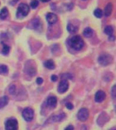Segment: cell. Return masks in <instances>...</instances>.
Returning a JSON list of instances; mask_svg holds the SVG:
<instances>
[{"label": "cell", "mask_w": 116, "mask_h": 130, "mask_svg": "<svg viewBox=\"0 0 116 130\" xmlns=\"http://www.w3.org/2000/svg\"><path fill=\"white\" fill-rule=\"evenodd\" d=\"M6 130H17L18 129V121L14 118H11L6 121L5 124Z\"/></svg>", "instance_id": "5"}, {"label": "cell", "mask_w": 116, "mask_h": 130, "mask_svg": "<svg viewBox=\"0 0 116 130\" xmlns=\"http://www.w3.org/2000/svg\"><path fill=\"white\" fill-rule=\"evenodd\" d=\"M57 79H58V77H57L56 75H52V76H51V80H52L53 82H55V81H56Z\"/></svg>", "instance_id": "29"}, {"label": "cell", "mask_w": 116, "mask_h": 130, "mask_svg": "<svg viewBox=\"0 0 116 130\" xmlns=\"http://www.w3.org/2000/svg\"><path fill=\"white\" fill-rule=\"evenodd\" d=\"M38 5H39V2L37 1V0H33L32 2L31 3V7L33 9L36 8L38 6Z\"/></svg>", "instance_id": "25"}, {"label": "cell", "mask_w": 116, "mask_h": 130, "mask_svg": "<svg viewBox=\"0 0 116 130\" xmlns=\"http://www.w3.org/2000/svg\"><path fill=\"white\" fill-rule=\"evenodd\" d=\"M25 71L27 74L30 76H34L36 74V68L35 65L33 63L32 61H29L26 63L25 67Z\"/></svg>", "instance_id": "4"}, {"label": "cell", "mask_w": 116, "mask_h": 130, "mask_svg": "<svg viewBox=\"0 0 116 130\" xmlns=\"http://www.w3.org/2000/svg\"><path fill=\"white\" fill-rule=\"evenodd\" d=\"M65 117V115L64 113H63V114H60V115H58L53 116L48 120V123H54V122L61 121Z\"/></svg>", "instance_id": "12"}, {"label": "cell", "mask_w": 116, "mask_h": 130, "mask_svg": "<svg viewBox=\"0 0 116 130\" xmlns=\"http://www.w3.org/2000/svg\"><path fill=\"white\" fill-rule=\"evenodd\" d=\"M8 72V68L6 65L0 64V74H6Z\"/></svg>", "instance_id": "20"}, {"label": "cell", "mask_w": 116, "mask_h": 130, "mask_svg": "<svg viewBox=\"0 0 116 130\" xmlns=\"http://www.w3.org/2000/svg\"><path fill=\"white\" fill-rule=\"evenodd\" d=\"M31 25H32V27L33 28H37L39 27L40 25V21L38 19H34L33 21H31Z\"/></svg>", "instance_id": "23"}, {"label": "cell", "mask_w": 116, "mask_h": 130, "mask_svg": "<svg viewBox=\"0 0 116 130\" xmlns=\"http://www.w3.org/2000/svg\"><path fill=\"white\" fill-rule=\"evenodd\" d=\"M66 107L67 108V109H69V110H72V109L73 108V105L70 102H68L66 104Z\"/></svg>", "instance_id": "27"}, {"label": "cell", "mask_w": 116, "mask_h": 130, "mask_svg": "<svg viewBox=\"0 0 116 130\" xmlns=\"http://www.w3.org/2000/svg\"><path fill=\"white\" fill-rule=\"evenodd\" d=\"M46 20L50 25H54V24L56 23L58 18H57V16L55 14L50 12L48 13V14H47Z\"/></svg>", "instance_id": "9"}, {"label": "cell", "mask_w": 116, "mask_h": 130, "mask_svg": "<svg viewBox=\"0 0 116 130\" xmlns=\"http://www.w3.org/2000/svg\"><path fill=\"white\" fill-rule=\"evenodd\" d=\"M84 36L85 37H86V38H90L92 36L93 34V31L92 29L90 27H87L86 28L84 31Z\"/></svg>", "instance_id": "18"}, {"label": "cell", "mask_w": 116, "mask_h": 130, "mask_svg": "<svg viewBox=\"0 0 116 130\" xmlns=\"http://www.w3.org/2000/svg\"><path fill=\"white\" fill-rule=\"evenodd\" d=\"M44 66L49 70H54L55 68L54 62L53 61V60L52 59L47 60L46 61L44 62Z\"/></svg>", "instance_id": "14"}, {"label": "cell", "mask_w": 116, "mask_h": 130, "mask_svg": "<svg viewBox=\"0 0 116 130\" xmlns=\"http://www.w3.org/2000/svg\"><path fill=\"white\" fill-rule=\"evenodd\" d=\"M9 92L11 95H14L16 93V86L14 85H12L9 87Z\"/></svg>", "instance_id": "24"}, {"label": "cell", "mask_w": 116, "mask_h": 130, "mask_svg": "<svg viewBox=\"0 0 116 130\" xmlns=\"http://www.w3.org/2000/svg\"><path fill=\"white\" fill-rule=\"evenodd\" d=\"M9 102V98L8 96H4L0 98V109L6 106Z\"/></svg>", "instance_id": "15"}, {"label": "cell", "mask_w": 116, "mask_h": 130, "mask_svg": "<svg viewBox=\"0 0 116 130\" xmlns=\"http://www.w3.org/2000/svg\"><path fill=\"white\" fill-rule=\"evenodd\" d=\"M88 117L89 112L86 108H81L78 113V118L81 121H86Z\"/></svg>", "instance_id": "7"}, {"label": "cell", "mask_w": 116, "mask_h": 130, "mask_svg": "<svg viewBox=\"0 0 116 130\" xmlns=\"http://www.w3.org/2000/svg\"><path fill=\"white\" fill-rule=\"evenodd\" d=\"M23 117L26 121H31L34 117V111L30 108H27L23 111Z\"/></svg>", "instance_id": "6"}, {"label": "cell", "mask_w": 116, "mask_h": 130, "mask_svg": "<svg viewBox=\"0 0 116 130\" xmlns=\"http://www.w3.org/2000/svg\"><path fill=\"white\" fill-rule=\"evenodd\" d=\"M111 95L113 97V98L115 99V95H116V87L115 85H114L113 87L111 89Z\"/></svg>", "instance_id": "26"}, {"label": "cell", "mask_w": 116, "mask_h": 130, "mask_svg": "<svg viewBox=\"0 0 116 130\" xmlns=\"http://www.w3.org/2000/svg\"><path fill=\"white\" fill-rule=\"evenodd\" d=\"M111 130H115V129H111Z\"/></svg>", "instance_id": "33"}, {"label": "cell", "mask_w": 116, "mask_h": 130, "mask_svg": "<svg viewBox=\"0 0 116 130\" xmlns=\"http://www.w3.org/2000/svg\"><path fill=\"white\" fill-rule=\"evenodd\" d=\"M10 48L9 46L8 45L5 44H4L3 45V48H2V53L4 55H6L8 54L9 53V52H10Z\"/></svg>", "instance_id": "21"}, {"label": "cell", "mask_w": 116, "mask_h": 130, "mask_svg": "<svg viewBox=\"0 0 116 130\" xmlns=\"http://www.w3.org/2000/svg\"><path fill=\"white\" fill-rule=\"evenodd\" d=\"M29 12V6L26 4H20L17 9V17L19 18L26 17Z\"/></svg>", "instance_id": "2"}, {"label": "cell", "mask_w": 116, "mask_h": 130, "mask_svg": "<svg viewBox=\"0 0 116 130\" xmlns=\"http://www.w3.org/2000/svg\"><path fill=\"white\" fill-rule=\"evenodd\" d=\"M109 40H115V37L113 36H109Z\"/></svg>", "instance_id": "31"}, {"label": "cell", "mask_w": 116, "mask_h": 130, "mask_svg": "<svg viewBox=\"0 0 116 130\" xmlns=\"http://www.w3.org/2000/svg\"><path fill=\"white\" fill-rule=\"evenodd\" d=\"M36 82H37V85H42L43 83L44 80H43V79L42 78H37V80H36Z\"/></svg>", "instance_id": "28"}, {"label": "cell", "mask_w": 116, "mask_h": 130, "mask_svg": "<svg viewBox=\"0 0 116 130\" xmlns=\"http://www.w3.org/2000/svg\"><path fill=\"white\" fill-rule=\"evenodd\" d=\"M73 129H74L73 126L71 125H69L68 127H67L65 130H73Z\"/></svg>", "instance_id": "30"}, {"label": "cell", "mask_w": 116, "mask_h": 130, "mask_svg": "<svg viewBox=\"0 0 116 130\" xmlns=\"http://www.w3.org/2000/svg\"><path fill=\"white\" fill-rule=\"evenodd\" d=\"M112 60H113V58L111 55L108 54H103L99 56V57L98 59V61L99 64H101L103 66H106L111 63Z\"/></svg>", "instance_id": "3"}, {"label": "cell", "mask_w": 116, "mask_h": 130, "mask_svg": "<svg viewBox=\"0 0 116 130\" xmlns=\"http://www.w3.org/2000/svg\"><path fill=\"white\" fill-rule=\"evenodd\" d=\"M104 31L108 36H112L113 33V28L111 26L108 25L105 27V29H104Z\"/></svg>", "instance_id": "19"}, {"label": "cell", "mask_w": 116, "mask_h": 130, "mask_svg": "<svg viewBox=\"0 0 116 130\" xmlns=\"http://www.w3.org/2000/svg\"><path fill=\"white\" fill-rule=\"evenodd\" d=\"M113 10V4L111 3H109L105 8V17H109Z\"/></svg>", "instance_id": "13"}, {"label": "cell", "mask_w": 116, "mask_h": 130, "mask_svg": "<svg viewBox=\"0 0 116 130\" xmlns=\"http://www.w3.org/2000/svg\"><path fill=\"white\" fill-rule=\"evenodd\" d=\"M8 15V11L6 8H4L2 9V10L0 12V19L2 20L6 19Z\"/></svg>", "instance_id": "16"}, {"label": "cell", "mask_w": 116, "mask_h": 130, "mask_svg": "<svg viewBox=\"0 0 116 130\" xmlns=\"http://www.w3.org/2000/svg\"><path fill=\"white\" fill-rule=\"evenodd\" d=\"M105 93L103 91H101V90L98 91L95 95V101L96 102H102L105 100Z\"/></svg>", "instance_id": "10"}, {"label": "cell", "mask_w": 116, "mask_h": 130, "mask_svg": "<svg viewBox=\"0 0 116 130\" xmlns=\"http://www.w3.org/2000/svg\"><path fill=\"white\" fill-rule=\"evenodd\" d=\"M69 89V83L68 81L65 79V80H62L61 83H59V87H58V91L60 93H63L66 92Z\"/></svg>", "instance_id": "8"}, {"label": "cell", "mask_w": 116, "mask_h": 130, "mask_svg": "<svg viewBox=\"0 0 116 130\" xmlns=\"http://www.w3.org/2000/svg\"><path fill=\"white\" fill-rule=\"evenodd\" d=\"M94 14L95 15V17L97 18H101L103 16V12L101 9L97 8L96 9L94 12Z\"/></svg>", "instance_id": "22"}, {"label": "cell", "mask_w": 116, "mask_h": 130, "mask_svg": "<svg viewBox=\"0 0 116 130\" xmlns=\"http://www.w3.org/2000/svg\"><path fill=\"white\" fill-rule=\"evenodd\" d=\"M84 40L80 36H75L70 40V45L72 48L75 51H80L84 46Z\"/></svg>", "instance_id": "1"}, {"label": "cell", "mask_w": 116, "mask_h": 130, "mask_svg": "<svg viewBox=\"0 0 116 130\" xmlns=\"http://www.w3.org/2000/svg\"><path fill=\"white\" fill-rule=\"evenodd\" d=\"M67 29L68 31L69 32V33H71V34H74V33L77 32V31L78 30V29L77 27L74 26L73 25H72V24L71 23L68 24Z\"/></svg>", "instance_id": "17"}, {"label": "cell", "mask_w": 116, "mask_h": 130, "mask_svg": "<svg viewBox=\"0 0 116 130\" xmlns=\"http://www.w3.org/2000/svg\"><path fill=\"white\" fill-rule=\"evenodd\" d=\"M47 105L51 108H54L56 106L57 99L54 96H50L47 100Z\"/></svg>", "instance_id": "11"}, {"label": "cell", "mask_w": 116, "mask_h": 130, "mask_svg": "<svg viewBox=\"0 0 116 130\" xmlns=\"http://www.w3.org/2000/svg\"><path fill=\"white\" fill-rule=\"evenodd\" d=\"M84 1H86V0H84Z\"/></svg>", "instance_id": "34"}, {"label": "cell", "mask_w": 116, "mask_h": 130, "mask_svg": "<svg viewBox=\"0 0 116 130\" xmlns=\"http://www.w3.org/2000/svg\"><path fill=\"white\" fill-rule=\"evenodd\" d=\"M42 2H49V1H50V0H41Z\"/></svg>", "instance_id": "32"}]
</instances>
